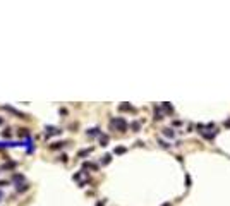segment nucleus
<instances>
[{
	"mask_svg": "<svg viewBox=\"0 0 230 206\" xmlns=\"http://www.w3.org/2000/svg\"><path fill=\"white\" fill-rule=\"evenodd\" d=\"M112 124H113V125H115L119 131H125V129H127V122H125L122 117H119V119H113V120H112Z\"/></svg>",
	"mask_w": 230,
	"mask_h": 206,
	"instance_id": "nucleus-1",
	"label": "nucleus"
},
{
	"mask_svg": "<svg viewBox=\"0 0 230 206\" xmlns=\"http://www.w3.org/2000/svg\"><path fill=\"white\" fill-rule=\"evenodd\" d=\"M100 143H101V146H107V143H108V136H100Z\"/></svg>",
	"mask_w": 230,
	"mask_h": 206,
	"instance_id": "nucleus-2",
	"label": "nucleus"
},
{
	"mask_svg": "<svg viewBox=\"0 0 230 206\" xmlns=\"http://www.w3.org/2000/svg\"><path fill=\"white\" fill-rule=\"evenodd\" d=\"M163 132H165V136H168V138H174V136H175V132H172V129H163Z\"/></svg>",
	"mask_w": 230,
	"mask_h": 206,
	"instance_id": "nucleus-3",
	"label": "nucleus"
},
{
	"mask_svg": "<svg viewBox=\"0 0 230 206\" xmlns=\"http://www.w3.org/2000/svg\"><path fill=\"white\" fill-rule=\"evenodd\" d=\"M162 107H163V108H165V110H167V112H168V113H172V112H174V108H172V107H170V105H168V103H163V105H162Z\"/></svg>",
	"mask_w": 230,
	"mask_h": 206,
	"instance_id": "nucleus-4",
	"label": "nucleus"
},
{
	"mask_svg": "<svg viewBox=\"0 0 230 206\" xmlns=\"http://www.w3.org/2000/svg\"><path fill=\"white\" fill-rule=\"evenodd\" d=\"M110 160H112V156H110V155H105V156H103V165L110 163Z\"/></svg>",
	"mask_w": 230,
	"mask_h": 206,
	"instance_id": "nucleus-5",
	"label": "nucleus"
},
{
	"mask_svg": "<svg viewBox=\"0 0 230 206\" xmlns=\"http://www.w3.org/2000/svg\"><path fill=\"white\" fill-rule=\"evenodd\" d=\"M64 144H65V143H53V144H52V150H55V148H62Z\"/></svg>",
	"mask_w": 230,
	"mask_h": 206,
	"instance_id": "nucleus-6",
	"label": "nucleus"
},
{
	"mask_svg": "<svg viewBox=\"0 0 230 206\" xmlns=\"http://www.w3.org/2000/svg\"><path fill=\"white\" fill-rule=\"evenodd\" d=\"M89 153H91V150H82V151H79V156H86Z\"/></svg>",
	"mask_w": 230,
	"mask_h": 206,
	"instance_id": "nucleus-7",
	"label": "nucleus"
},
{
	"mask_svg": "<svg viewBox=\"0 0 230 206\" xmlns=\"http://www.w3.org/2000/svg\"><path fill=\"white\" fill-rule=\"evenodd\" d=\"M120 110H132L131 105H120Z\"/></svg>",
	"mask_w": 230,
	"mask_h": 206,
	"instance_id": "nucleus-8",
	"label": "nucleus"
},
{
	"mask_svg": "<svg viewBox=\"0 0 230 206\" xmlns=\"http://www.w3.org/2000/svg\"><path fill=\"white\" fill-rule=\"evenodd\" d=\"M88 134H89V136H95V134H98V129H91Z\"/></svg>",
	"mask_w": 230,
	"mask_h": 206,
	"instance_id": "nucleus-9",
	"label": "nucleus"
},
{
	"mask_svg": "<svg viewBox=\"0 0 230 206\" xmlns=\"http://www.w3.org/2000/svg\"><path fill=\"white\" fill-rule=\"evenodd\" d=\"M132 129H134V131H137V129H139V124H137V122H134V124H132Z\"/></svg>",
	"mask_w": 230,
	"mask_h": 206,
	"instance_id": "nucleus-10",
	"label": "nucleus"
},
{
	"mask_svg": "<svg viewBox=\"0 0 230 206\" xmlns=\"http://www.w3.org/2000/svg\"><path fill=\"white\" fill-rule=\"evenodd\" d=\"M124 151H125V148H117L115 150V153H124Z\"/></svg>",
	"mask_w": 230,
	"mask_h": 206,
	"instance_id": "nucleus-11",
	"label": "nucleus"
},
{
	"mask_svg": "<svg viewBox=\"0 0 230 206\" xmlns=\"http://www.w3.org/2000/svg\"><path fill=\"white\" fill-rule=\"evenodd\" d=\"M225 125H227V127H230V120H227V122H225Z\"/></svg>",
	"mask_w": 230,
	"mask_h": 206,
	"instance_id": "nucleus-12",
	"label": "nucleus"
},
{
	"mask_svg": "<svg viewBox=\"0 0 230 206\" xmlns=\"http://www.w3.org/2000/svg\"><path fill=\"white\" fill-rule=\"evenodd\" d=\"M2 122H3V120H2V117H0V124H2Z\"/></svg>",
	"mask_w": 230,
	"mask_h": 206,
	"instance_id": "nucleus-13",
	"label": "nucleus"
},
{
	"mask_svg": "<svg viewBox=\"0 0 230 206\" xmlns=\"http://www.w3.org/2000/svg\"><path fill=\"white\" fill-rule=\"evenodd\" d=\"M163 206H170V205H163Z\"/></svg>",
	"mask_w": 230,
	"mask_h": 206,
	"instance_id": "nucleus-14",
	"label": "nucleus"
}]
</instances>
